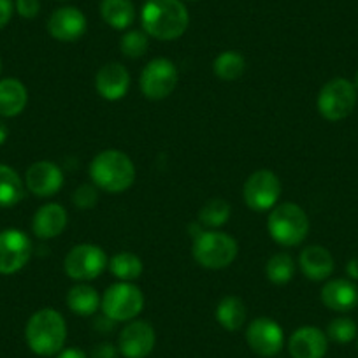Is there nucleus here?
I'll list each match as a JSON object with an SVG mask.
<instances>
[{
    "mask_svg": "<svg viewBox=\"0 0 358 358\" xmlns=\"http://www.w3.org/2000/svg\"><path fill=\"white\" fill-rule=\"evenodd\" d=\"M15 6H16V11H18V15L25 20L36 18L41 11L39 0H16Z\"/></svg>",
    "mask_w": 358,
    "mask_h": 358,
    "instance_id": "nucleus-33",
    "label": "nucleus"
},
{
    "mask_svg": "<svg viewBox=\"0 0 358 358\" xmlns=\"http://www.w3.org/2000/svg\"><path fill=\"white\" fill-rule=\"evenodd\" d=\"M141 23L148 36L174 41L187 32L190 16L181 0H148L141 13Z\"/></svg>",
    "mask_w": 358,
    "mask_h": 358,
    "instance_id": "nucleus-1",
    "label": "nucleus"
},
{
    "mask_svg": "<svg viewBox=\"0 0 358 358\" xmlns=\"http://www.w3.org/2000/svg\"><path fill=\"white\" fill-rule=\"evenodd\" d=\"M109 265L108 255L95 244H78L67 253L64 268L74 281H92L101 276Z\"/></svg>",
    "mask_w": 358,
    "mask_h": 358,
    "instance_id": "nucleus-8",
    "label": "nucleus"
},
{
    "mask_svg": "<svg viewBox=\"0 0 358 358\" xmlns=\"http://www.w3.org/2000/svg\"><path fill=\"white\" fill-rule=\"evenodd\" d=\"M248 316V309L244 306V302L239 297H225L220 301L218 308H216V320H218L220 325L225 330H239L244 325Z\"/></svg>",
    "mask_w": 358,
    "mask_h": 358,
    "instance_id": "nucleus-25",
    "label": "nucleus"
},
{
    "mask_svg": "<svg viewBox=\"0 0 358 358\" xmlns=\"http://www.w3.org/2000/svg\"><path fill=\"white\" fill-rule=\"evenodd\" d=\"M192 253L199 265L218 271V268L229 267L236 260L239 246L229 234L213 230V232H201L195 236Z\"/></svg>",
    "mask_w": 358,
    "mask_h": 358,
    "instance_id": "nucleus-5",
    "label": "nucleus"
},
{
    "mask_svg": "<svg viewBox=\"0 0 358 358\" xmlns=\"http://www.w3.org/2000/svg\"><path fill=\"white\" fill-rule=\"evenodd\" d=\"M357 106V88L344 78L330 79L318 95V111L329 122H339L350 116Z\"/></svg>",
    "mask_w": 358,
    "mask_h": 358,
    "instance_id": "nucleus-6",
    "label": "nucleus"
},
{
    "mask_svg": "<svg viewBox=\"0 0 358 358\" xmlns=\"http://www.w3.org/2000/svg\"><path fill=\"white\" fill-rule=\"evenodd\" d=\"M322 302L332 311L346 313L357 308L358 287L350 280H330L322 290Z\"/></svg>",
    "mask_w": 358,
    "mask_h": 358,
    "instance_id": "nucleus-18",
    "label": "nucleus"
},
{
    "mask_svg": "<svg viewBox=\"0 0 358 358\" xmlns=\"http://www.w3.org/2000/svg\"><path fill=\"white\" fill-rule=\"evenodd\" d=\"M244 202L253 211H268L281 195V181L273 171H257L244 183Z\"/></svg>",
    "mask_w": 358,
    "mask_h": 358,
    "instance_id": "nucleus-10",
    "label": "nucleus"
},
{
    "mask_svg": "<svg viewBox=\"0 0 358 358\" xmlns=\"http://www.w3.org/2000/svg\"><path fill=\"white\" fill-rule=\"evenodd\" d=\"M101 16L113 29L125 30L136 20V8L132 0H102Z\"/></svg>",
    "mask_w": 358,
    "mask_h": 358,
    "instance_id": "nucleus-23",
    "label": "nucleus"
},
{
    "mask_svg": "<svg viewBox=\"0 0 358 358\" xmlns=\"http://www.w3.org/2000/svg\"><path fill=\"white\" fill-rule=\"evenodd\" d=\"M327 336H329V339L336 341V343L339 344L351 343V341L358 336L357 323L351 318H346V316L332 320V322L329 323V329H327Z\"/></svg>",
    "mask_w": 358,
    "mask_h": 358,
    "instance_id": "nucleus-31",
    "label": "nucleus"
},
{
    "mask_svg": "<svg viewBox=\"0 0 358 358\" xmlns=\"http://www.w3.org/2000/svg\"><path fill=\"white\" fill-rule=\"evenodd\" d=\"M67 220V211L53 202L37 209L32 220V230L39 239H55L65 230Z\"/></svg>",
    "mask_w": 358,
    "mask_h": 358,
    "instance_id": "nucleus-19",
    "label": "nucleus"
},
{
    "mask_svg": "<svg viewBox=\"0 0 358 358\" xmlns=\"http://www.w3.org/2000/svg\"><path fill=\"white\" fill-rule=\"evenodd\" d=\"M0 71H2V62H0Z\"/></svg>",
    "mask_w": 358,
    "mask_h": 358,
    "instance_id": "nucleus-41",
    "label": "nucleus"
},
{
    "mask_svg": "<svg viewBox=\"0 0 358 358\" xmlns=\"http://www.w3.org/2000/svg\"><path fill=\"white\" fill-rule=\"evenodd\" d=\"M301 271L311 281H325L334 273V257L323 246H308L299 257Z\"/></svg>",
    "mask_w": 358,
    "mask_h": 358,
    "instance_id": "nucleus-20",
    "label": "nucleus"
},
{
    "mask_svg": "<svg viewBox=\"0 0 358 358\" xmlns=\"http://www.w3.org/2000/svg\"><path fill=\"white\" fill-rule=\"evenodd\" d=\"M148 46H150V39H148V34L143 32V30H130L120 41V50L129 58L144 57Z\"/></svg>",
    "mask_w": 358,
    "mask_h": 358,
    "instance_id": "nucleus-30",
    "label": "nucleus"
},
{
    "mask_svg": "<svg viewBox=\"0 0 358 358\" xmlns=\"http://www.w3.org/2000/svg\"><path fill=\"white\" fill-rule=\"evenodd\" d=\"M329 350V337L316 327H301L292 334L288 351L292 358H323Z\"/></svg>",
    "mask_w": 358,
    "mask_h": 358,
    "instance_id": "nucleus-17",
    "label": "nucleus"
},
{
    "mask_svg": "<svg viewBox=\"0 0 358 358\" xmlns=\"http://www.w3.org/2000/svg\"><path fill=\"white\" fill-rule=\"evenodd\" d=\"M102 313L111 320L118 322H132L144 308V295L136 285L122 281L106 290L101 301Z\"/></svg>",
    "mask_w": 358,
    "mask_h": 358,
    "instance_id": "nucleus-7",
    "label": "nucleus"
},
{
    "mask_svg": "<svg viewBox=\"0 0 358 358\" xmlns=\"http://www.w3.org/2000/svg\"><path fill=\"white\" fill-rule=\"evenodd\" d=\"M25 185L37 197H53L64 185V172L53 162H36L27 169Z\"/></svg>",
    "mask_w": 358,
    "mask_h": 358,
    "instance_id": "nucleus-14",
    "label": "nucleus"
},
{
    "mask_svg": "<svg viewBox=\"0 0 358 358\" xmlns=\"http://www.w3.org/2000/svg\"><path fill=\"white\" fill-rule=\"evenodd\" d=\"M157 334L144 320H132L122 330L118 339V350L125 358H146L153 351Z\"/></svg>",
    "mask_w": 358,
    "mask_h": 358,
    "instance_id": "nucleus-13",
    "label": "nucleus"
},
{
    "mask_svg": "<svg viewBox=\"0 0 358 358\" xmlns=\"http://www.w3.org/2000/svg\"><path fill=\"white\" fill-rule=\"evenodd\" d=\"M13 11H15L13 0H0V30L11 22Z\"/></svg>",
    "mask_w": 358,
    "mask_h": 358,
    "instance_id": "nucleus-34",
    "label": "nucleus"
},
{
    "mask_svg": "<svg viewBox=\"0 0 358 358\" xmlns=\"http://www.w3.org/2000/svg\"><path fill=\"white\" fill-rule=\"evenodd\" d=\"M248 346L265 358L276 357L285 344V334L280 323L273 318H257L246 330Z\"/></svg>",
    "mask_w": 358,
    "mask_h": 358,
    "instance_id": "nucleus-12",
    "label": "nucleus"
},
{
    "mask_svg": "<svg viewBox=\"0 0 358 358\" xmlns=\"http://www.w3.org/2000/svg\"><path fill=\"white\" fill-rule=\"evenodd\" d=\"M178 69L169 58H155L141 74V90L150 101H164L178 86Z\"/></svg>",
    "mask_w": 358,
    "mask_h": 358,
    "instance_id": "nucleus-9",
    "label": "nucleus"
},
{
    "mask_svg": "<svg viewBox=\"0 0 358 358\" xmlns=\"http://www.w3.org/2000/svg\"><path fill=\"white\" fill-rule=\"evenodd\" d=\"M99 201V192L97 188L92 185H81L76 188L74 195H72V202L78 209H92Z\"/></svg>",
    "mask_w": 358,
    "mask_h": 358,
    "instance_id": "nucleus-32",
    "label": "nucleus"
},
{
    "mask_svg": "<svg viewBox=\"0 0 358 358\" xmlns=\"http://www.w3.org/2000/svg\"><path fill=\"white\" fill-rule=\"evenodd\" d=\"M32 257V241L25 232L8 229L0 232V274L9 276L22 271Z\"/></svg>",
    "mask_w": 358,
    "mask_h": 358,
    "instance_id": "nucleus-11",
    "label": "nucleus"
},
{
    "mask_svg": "<svg viewBox=\"0 0 358 358\" xmlns=\"http://www.w3.org/2000/svg\"><path fill=\"white\" fill-rule=\"evenodd\" d=\"M346 271L348 274H350V278L358 280V257L353 258V260H350V264L346 265Z\"/></svg>",
    "mask_w": 358,
    "mask_h": 358,
    "instance_id": "nucleus-38",
    "label": "nucleus"
},
{
    "mask_svg": "<svg viewBox=\"0 0 358 358\" xmlns=\"http://www.w3.org/2000/svg\"><path fill=\"white\" fill-rule=\"evenodd\" d=\"M67 306L79 316H92L101 308V299L95 288L90 285H76L67 294Z\"/></svg>",
    "mask_w": 358,
    "mask_h": 358,
    "instance_id": "nucleus-24",
    "label": "nucleus"
},
{
    "mask_svg": "<svg viewBox=\"0 0 358 358\" xmlns=\"http://www.w3.org/2000/svg\"><path fill=\"white\" fill-rule=\"evenodd\" d=\"M90 178L101 190L120 194L136 181V167L129 155L120 150H104L90 164Z\"/></svg>",
    "mask_w": 358,
    "mask_h": 358,
    "instance_id": "nucleus-2",
    "label": "nucleus"
},
{
    "mask_svg": "<svg viewBox=\"0 0 358 358\" xmlns=\"http://www.w3.org/2000/svg\"><path fill=\"white\" fill-rule=\"evenodd\" d=\"M8 134H9L8 127H6L4 123L0 122V146H2V144H4L6 141H8Z\"/></svg>",
    "mask_w": 358,
    "mask_h": 358,
    "instance_id": "nucleus-39",
    "label": "nucleus"
},
{
    "mask_svg": "<svg viewBox=\"0 0 358 358\" xmlns=\"http://www.w3.org/2000/svg\"><path fill=\"white\" fill-rule=\"evenodd\" d=\"M353 85H355V88L358 90V72H357V76H355V83H353Z\"/></svg>",
    "mask_w": 358,
    "mask_h": 358,
    "instance_id": "nucleus-40",
    "label": "nucleus"
},
{
    "mask_svg": "<svg viewBox=\"0 0 358 358\" xmlns=\"http://www.w3.org/2000/svg\"><path fill=\"white\" fill-rule=\"evenodd\" d=\"M25 197V185L18 172L0 164V208H13Z\"/></svg>",
    "mask_w": 358,
    "mask_h": 358,
    "instance_id": "nucleus-22",
    "label": "nucleus"
},
{
    "mask_svg": "<svg viewBox=\"0 0 358 358\" xmlns=\"http://www.w3.org/2000/svg\"><path fill=\"white\" fill-rule=\"evenodd\" d=\"M95 329L97 330H101V332H109V330H113L115 329V325H116V322L115 320H111L109 318V316H106V315H102L101 318H97L95 320Z\"/></svg>",
    "mask_w": 358,
    "mask_h": 358,
    "instance_id": "nucleus-36",
    "label": "nucleus"
},
{
    "mask_svg": "<svg viewBox=\"0 0 358 358\" xmlns=\"http://www.w3.org/2000/svg\"><path fill=\"white\" fill-rule=\"evenodd\" d=\"M213 69L222 81H236L246 71V60L239 51H223L216 57Z\"/></svg>",
    "mask_w": 358,
    "mask_h": 358,
    "instance_id": "nucleus-26",
    "label": "nucleus"
},
{
    "mask_svg": "<svg viewBox=\"0 0 358 358\" xmlns=\"http://www.w3.org/2000/svg\"><path fill=\"white\" fill-rule=\"evenodd\" d=\"M95 88L106 101H120L125 97L130 88L129 71L118 62L106 64L104 67L99 69L97 76H95Z\"/></svg>",
    "mask_w": 358,
    "mask_h": 358,
    "instance_id": "nucleus-16",
    "label": "nucleus"
},
{
    "mask_svg": "<svg viewBox=\"0 0 358 358\" xmlns=\"http://www.w3.org/2000/svg\"><path fill=\"white\" fill-rule=\"evenodd\" d=\"M57 358H88L83 350H78V348H65L60 353L57 355Z\"/></svg>",
    "mask_w": 358,
    "mask_h": 358,
    "instance_id": "nucleus-37",
    "label": "nucleus"
},
{
    "mask_svg": "<svg viewBox=\"0 0 358 358\" xmlns=\"http://www.w3.org/2000/svg\"><path fill=\"white\" fill-rule=\"evenodd\" d=\"M116 357H118V350L109 343L99 344V346H95L94 351H92V358H116Z\"/></svg>",
    "mask_w": 358,
    "mask_h": 358,
    "instance_id": "nucleus-35",
    "label": "nucleus"
},
{
    "mask_svg": "<svg viewBox=\"0 0 358 358\" xmlns=\"http://www.w3.org/2000/svg\"><path fill=\"white\" fill-rule=\"evenodd\" d=\"M30 350L39 357H53L64 350L67 339V323L55 309H41L30 316L25 329Z\"/></svg>",
    "mask_w": 358,
    "mask_h": 358,
    "instance_id": "nucleus-3",
    "label": "nucleus"
},
{
    "mask_svg": "<svg viewBox=\"0 0 358 358\" xmlns=\"http://www.w3.org/2000/svg\"><path fill=\"white\" fill-rule=\"evenodd\" d=\"M268 234L281 246H297L308 237L309 218L294 202L274 206L267 220Z\"/></svg>",
    "mask_w": 358,
    "mask_h": 358,
    "instance_id": "nucleus-4",
    "label": "nucleus"
},
{
    "mask_svg": "<svg viewBox=\"0 0 358 358\" xmlns=\"http://www.w3.org/2000/svg\"><path fill=\"white\" fill-rule=\"evenodd\" d=\"M109 268L120 281H129L130 283L143 274V262L137 255L123 251V253L115 255L109 260Z\"/></svg>",
    "mask_w": 358,
    "mask_h": 358,
    "instance_id": "nucleus-27",
    "label": "nucleus"
},
{
    "mask_svg": "<svg viewBox=\"0 0 358 358\" xmlns=\"http://www.w3.org/2000/svg\"><path fill=\"white\" fill-rule=\"evenodd\" d=\"M199 220L204 227L220 229L230 220V204L223 199H213L199 213Z\"/></svg>",
    "mask_w": 358,
    "mask_h": 358,
    "instance_id": "nucleus-29",
    "label": "nucleus"
},
{
    "mask_svg": "<svg viewBox=\"0 0 358 358\" xmlns=\"http://www.w3.org/2000/svg\"><path fill=\"white\" fill-rule=\"evenodd\" d=\"M29 92L20 79L6 78L0 81V116L13 118L25 109Z\"/></svg>",
    "mask_w": 358,
    "mask_h": 358,
    "instance_id": "nucleus-21",
    "label": "nucleus"
},
{
    "mask_svg": "<svg viewBox=\"0 0 358 358\" xmlns=\"http://www.w3.org/2000/svg\"><path fill=\"white\" fill-rule=\"evenodd\" d=\"M86 16L76 8H60L48 20V32L60 43H74L86 32Z\"/></svg>",
    "mask_w": 358,
    "mask_h": 358,
    "instance_id": "nucleus-15",
    "label": "nucleus"
},
{
    "mask_svg": "<svg viewBox=\"0 0 358 358\" xmlns=\"http://www.w3.org/2000/svg\"><path fill=\"white\" fill-rule=\"evenodd\" d=\"M265 274H267L268 281L274 285H287L288 281H292L295 274V262L292 255L276 253L268 258L267 265H265Z\"/></svg>",
    "mask_w": 358,
    "mask_h": 358,
    "instance_id": "nucleus-28",
    "label": "nucleus"
}]
</instances>
